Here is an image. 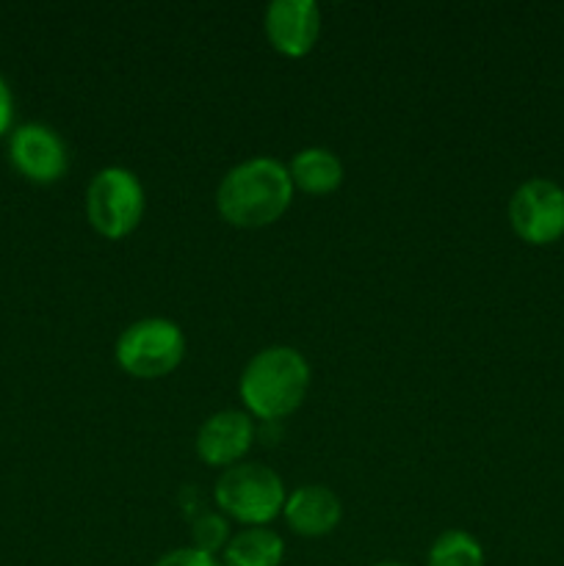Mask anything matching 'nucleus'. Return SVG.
Listing matches in <instances>:
<instances>
[{
    "label": "nucleus",
    "mask_w": 564,
    "mask_h": 566,
    "mask_svg": "<svg viewBox=\"0 0 564 566\" xmlns=\"http://www.w3.org/2000/svg\"><path fill=\"white\" fill-rule=\"evenodd\" d=\"M293 182L288 166L276 158L241 160L221 177L216 188V208L227 224L238 230H260L285 216L293 202Z\"/></svg>",
    "instance_id": "obj_1"
},
{
    "label": "nucleus",
    "mask_w": 564,
    "mask_h": 566,
    "mask_svg": "<svg viewBox=\"0 0 564 566\" xmlns=\"http://www.w3.org/2000/svg\"><path fill=\"white\" fill-rule=\"evenodd\" d=\"M310 390V365L291 346H271L254 354L243 368L238 392L247 415L282 420L296 412Z\"/></svg>",
    "instance_id": "obj_2"
},
{
    "label": "nucleus",
    "mask_w": 564,
    "mask_h": 566,
    "mask_svg": "<svg viewBox=\"0 0 564 566\" xmlns=\"http://www.w3.org/2000/svg\"><path fill=\"white\" fill-rule=\"evenodd\" d=\"M213 497L227 517L243 528H260L280 517L288 492L276 470L260 462H241L219 475Z\"/></svg>",
    "instance_id": "obj_3"
},
{
    "label": "nucleus",
    "mask_w": 564,
    "mask_h": 566,
    "mask_svg": "<svg viewBox=\"0 0 564 566\" xmlns=\"http://www.w3.org/2000/svg\"><path fill=\"white\" fill-rule=\"evenodd\" d=\"M147 199L142 180L125 166H105L86 188V219L108 241L127 238L144 219Z\"/></svg>",
    "instance_id": "obj_4"
},
{
    "label": "nucleus",
    "mask_w": 564,
    "mask_h": 566,
    "mask_svg": "<svg viewBox=\"0 0 564 566\" xmlns=\"http://www.w3.org/2000/svg\"><path fill=\"white\" fill-rule=\"evenodd\" d=\"M114 357L133 379H164L180 368L186 357V335L169 318H142L122 332Z\"/></svg>",
    "instance_id": "obj_5"
},
{
    "label": "nucleus",
    "mask_w": 564,
    "mask_h": 566,
    "mask_svg": "<svg viewBox=\"0 0 564 566\" xmlns=\"http://www.w3.org/2000/svg\"><path fill=\"white\" fill-rule=\"evenodd\" d=\"M506 216L520 241L551 247L564 238V188L547 177H531L514 188Z\"/></svg>",
    "instance_id": "obj_6"
},
{
    "label": "nucleus",
    "mask_w": 564,
    "mask_h": 566,
    "mask_svg": "<svg viewBox=\"0 0 564 566\" xmlns=\"http://www.w3.org/2000/svg\"><path fill=\"white\" fill-rule=\"evenodd\" d=\"M9 164L33 186H53L70 169V149L50 125L25 122L9 133Z\"/></svg>",
    "instance_id": "obj_7"
},
{
    "label": "nucleus",
    "mask_w": 564,
    "mask_h": 566,
    "mask_svg": "<svg viewBox=\"0 0 564 566\" xmlns=\"http://www.w3.org/2000/svg\"><path fill=\"white\" fill-rule=\"evenodd\" d=\"M265 39L285 59H302L321 36V9L313 0H274L263 17Z\"/></svg>",
    "instance_id": "obj_8"
},
{
    "label": "nucleus",
    "mask_w": 564,
    "mask_h": 566,
    "mask_svg": "<svg viewBox=\"0 0 564 566\" xmlns=\"http://www.w3.org/2000/svg\"><path fill=\"white\" fill-rule=\"evenodd\" d=\"M254 442V423L252 415L238 412V409H221L213 412L197 431V457L202 459L208 468H232L241 464L249 448Z\"/></svg>",
    "instance_id": "obj_9"
},
{
    "label": "nucleus",
    "mask_w": 564,
    "mask_h": 566,
    "mask_svg": "<svg viewBox=\"0 0 564 566\" xmlns=\"http://www.w3.org/2000/svg\"><path fill=\"white\" fill-rule=\"evenodd\" d=\"M282 517H285L288 528L296 536H304V539H321V536H330L332 531L341 525V497H337L330 486H299V490H293L291 495L285 497Z\"/></svg>",
    "instance_id": "obj_10"
},
{
    "label": "nucleus",
    "mask_w": 564,
    "mask_h": 566,
    "mask_svg": "<svg viewBox=\"0 0 564 566\" xmlns=\"http://www.w3.org/2000/svg\"><path fill=\"white\" fill-rule=\"evenodd\" d=\"M288 175L296 191L310 193V197H326L343 186V164L332 149L307 147L299 149L288 164Z\"/></svg>",
    "instance_id": "obj_11"
},
{
    "label": "nucleus",
    "mask_w": 564,
    "mask_h": 566,
    "mask_svg": "<svg viewBox=\"0 0 564 566\" xmlns=\"http://www.w3.org/2000/svg\"><path fill=\"white\" fill-rule=\"evenodd\" d=\"M282 558L285 542L269 525L238 531L221 551V566H280Z\"/></svg>",
    "instance_id": "obj_12"
},
{
    "label": "nucleus",
    "mask_w": 564,
    "mask_h": 566,
    "mask_svg": "<svg viewBox=\"0 0 564 566\" xmlns=\"http://www.w3.org/2000/svg\"><path fill=\"white\" fill-rule=\"evenodd\" d=\"M426 566H484V547L468 531H446L431 542Z\"/></svg>",
    "instance_id": "obj_13"
},
{
    "label": "nucleus",
    "mask_w": 564,
    "mask_h": 566,
    "mask_svg": "<svg viewBox=\"0 0 564 566\" xmlns=\"http://www.w3.org/2000/svg\"><path fill=\"white\" fill-rule=\"evenodd\" d=\"M191 539H194L191 547L216 556V553L224 551L227 542H230V528H227V523L219 517V514H202L199 520H194Z\"/></svg>",
    "instance_id": "obj_14"
},
{
    "label": "nucleus",
    "mask_w": 564,
    "mask_h": 566,
    "mask_svg": "<svg viewBox=\"0 0 564 566\" xmlns=\"http://www.w3.org/2000/svg\"><path fill=\"white\" fill-rule=\"evenodd\" d=\"M153 566H221L216 562V556L210 553L197 551V547H177V551L164 553Z\"/></svg>",
    "instance_id": "obj_15"
},
{
    "label": "nucleus",
    "mask_w": 564,
    "mask_h": 566,
    "mask_svg": "<svg viewBox=\"0 0 564 566\" xmlns=\"http://www.w3.org/2000/svg\"><path fill=\"white\" fill-rule=\"evenodd\" d=\"M11 125H14V97H11L6 77L0 75V138L11 133Z\"/></svg>",
    "instance_id": "obj_16"
},
{
    "label": "nucleus",
    "mask_w": 564,
    "mask_h": 566,
    "mask_svg": "<svg viewBox=\"0 0 564 566\" xmlns=\"http://www.w3.org/2000/svg\"><path fill=\"white\" fill-rule=\"evenodd\" d=\"M370 566H409V564H401V562H379V564H370Z\"/></svg>",
    "instance_id": "obj_17"
}]
</instances>
